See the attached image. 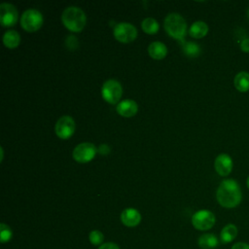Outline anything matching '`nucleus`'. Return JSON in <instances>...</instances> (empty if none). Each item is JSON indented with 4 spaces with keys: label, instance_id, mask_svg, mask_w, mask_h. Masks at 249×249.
I'll list each match as a JSON object with an SVG mask.
<instances>
[{
    "label": "nucleus",
    "instance_id": "obj_16",
    "mask_svg": "<svg viewBox=\"0 0 249 249\" xmlns=\"http://www.w3.org/2000/svg\"><path fill=\"white\" fill-rule=\"evenodd\" d=\"M237 233H238L237 227L233 224H228L222 229L220 232V239L222 243H225V244L230 243L235 239V237L237 236Z\"/></svg>",
    "mask_w": 249,
    "mask_h": 249
},
{
    "label": "nucleus",
    "instance_id": "obj_6",
    "mask_svg": "<svg viewBox=\"0 0 249 249\" xmlns=\"http://www.w3.org/2000/svg\"><path fill=\"white\" fill-rule=\"evenodd\" d=\"M215 215L207 209L198 210L192 217V224L198 231L210 230L215 225Z\"/></svg>",
    "mask_w": 249,
    "mask_h": 249
},
{
    "label": "nucleus",
    "instance_id": "obj_24",
    "mask_svg": "<svg viewBox=\"0 0 249 249\" xmlns=\"http://www.w3.org/2000/svg\"><path fill=\"white\" fill-rule=\"evenodd\" d=\"M79 43L76 39V37L74 36H68L67 39H66V47L69 49V50H75L77 49Z\"/></svg>",
    "mask_w": 249,
    "mask_h": 249
},
{
    "label": "nucleus",
    "instance_id": "obj_15",
    "mask_svg": "<svg viewBox=\"0 0 249 249\" xmlns=\"http://www.w3.org/2000/svg\"><path fill=\"white\" fill-rule=\"evenodd\" d=\"M207 33H208V25L202 20L195 21L189 28L190 36L195 39H200L204 37Z\"/></svg>",
    "mask_w": 249,
    "mask_h": 249
},
{
    "label": "nucleus",
    "instance_id": "obj_27",
    "mask_svg": "<svg viewBox=\"0 0 249 249\" xmlns=\"http://www.w3.org/2000/svg\"><path fill=\"white\" fill-rule=\"evenodd\" d=\"M231 249H249V244L246 242H236L234 243Z\"/></svg>",
    "mask_w": 249,
    "mask_h": 249
},
{
    "label": "nucleus",
    "instance_id": "obj_12",
    "mask_svg": "<svg viewBox=\"0 0 249 249\" xmlns=\"http://www.w3.org/2000/svg\"><path fill=\"white\" fill-rule=\"evenodd\" d=\"M116 111L122 117L131 118L136 115L138 111V105L132 99H124L117 104Z\"/></svg>",
    "mask_w": 249,
    "mask_h": 249
},
{
    "label": "nucleus",
    "instance_id": "obj_21",
    "mask_svg": "<svg viewBox=\"0 0 249 249\" xmlns=\"http://www.w3.org/2000/svg\"><path fill=\"white\" fill-rule=\"evenodd\" d=\"M183 51L186 55L190 57H196L200 53V47L194 42H187L183 47Z\"/></svg>",
    "mask_w": 249,
    "mask_h": 249
},
{
    "label": "nucleus",
    "instance_id": "obj_9",
    "mask_svg": "<svg viewBox=\"0 0 249 249\" xmlns=\"http://www.w3.org/2000/svg\"><path fill=\"white\" fill-rule=\"evenodd\" d=\"M75 129H76L75 121L73 120L72 117L68 115L60 117L54 125L55 134L57 135V137L63 140L70 138L74 134Z\"/></svg>",
    "mask_w": 249,
    "mask_h": 249
},
{
    "label": "nucleus",
    "instance_id": "obj_20",
    "mask_svg": "<svg viewBox=\"0 0 249 249\" xmlns=\"http://www.w3.org/2000/svg\"><path fill=\"white\" fill-rule=\"evenodd\" d=\"M141 27H142V30L147 33V34H150V35H153V34H156L158 33L159 29H160V25H159V22L153 18H146L142 23H141Z\"/></svg>",
    "mask_w": 249,
    "mask_h": 249
},
{
    "label": "nucleus",
    "instance_id": "obj_26",
    "mask_svg": "<svg viewBox=\"0 0 249 249\" xmlns=\"http://www.w3.org/2000/svg\"><path fill=\"white\" fill-rule=\"evenodd\" d=\"M98 249H120V247L114 242H107L101 244Z\"/></svg>",
    "mask_w": 249,
    "mask_h": 249
},
{
    "label": "nucleus",
    "instance_id": "obj_8",
    "mask_svg": "<svg viewBox=\"0 0 249 249\" xmlns=\"http://www.w3.org/2000/svg\"><path fill=\"white\" fill-rule=\"evenodd\" d=\"M114 37L121 43H130L137 37V29L129 22H120L114 28Z\"/></svg>",
    "mask_w": 249,
    "mask_h": 249
},
{
    "label": "nucleus",
    "instance_id": "obj_14",
    "mask_svg": "<svg viewBox=\"0 0 249 249\" xmlns=\"http://www.w3.org/2000/svg\"><path fill=\"white\" fill-rule=\"evenodd\" d=\"M149 55L157 60L164 58L167 54V48L161 42H153L148 47Z\"/></svg>",
    "mask_w": 249,
    "mask_h": 249
},
{
    "label": "nucleus",
    "instance_id": "obj_5",
    "mask_svg": "<svg viewBox=\"0 0 249 249\" xmlns=\"http://www.w3.org/2000/svg\"><path fill=\"white\" fill-rule=\"evenodd\" d=\"M102 98L109 104H118L123 95V88L120 82L114 79L107 80L101 89Z\"/></svg>",
    "mask_w": 249,
    "mask_h": 249
},
{
    "label": "nucleus",
    "instance_id": "obj_29",
    "mask_svg": "<svg viewBox=\"0 0 249 249\" xmlns=\"http://www.w3.org/2000/svg\"><path fill=\"white\" fill-rule=\"evenodd\" d=\"M246 184H247V187H248V189H249V177L247 178V182H246Z\"/></svg>",
    "mask_w": 249,
    "mask_h": 249
},
{
    "label": "nucleus",
    "instance_id": "obj_22",
    "mask_svg": "<svg viewBox=\"0 0 249 249\" xmlns=\"http://www.w3.org/2000/svg\"><path fill=\"white\" fill-rule=\"evenodd\" d=\"M12 236H13V232H12L11 229L9 228V226L2 223L0 225V240H1V242L5 243V242L10 241Z\"/></svg>",
    "mask_w": 249,
    "mask_h": 249
},
{
    "label": "nucleus",
    "instance_id": "obj_7",
    "mask_svg": "<svg viewBox=\"0 0 249 249\" xmlns=\"http://www.w3.org/2000/svg\"><path fill=\"white\" fill-rule=\"evenodd\" d=\"M96 147L89 142H83L78 144L72 153L73 159L80 163H86L90 161L96 154Z\"/></svg>",
    "mask_w": 249,
    "mask_h": 249
},
{
    "label": "nucleus",
    "instance_id": "obj_28",
    "mask_svg": "<svg viewBox=\"0 0 249 249\" xmlns=\"http://www.w3.org/2000/svg\"><path fill=\"white\" fill-rule=\"evenodd\" d=\"M109 151H110V149H109V147H108L106 144H102V145H100L99 150H98V152H99L100 154H102V155H106Z\"/></svg>",
    "mask_w": 249,
    "mask_h": 249
},
{
    "label": "nucleus",
    "instance_id": "obj_1",
    "mask_svg": "<svg viewBox=\"0 0 249 249\" xmlns=\"http://www.w3.org/2000/svg\"><path fill=\"white\" fill-rule=\"evenodd\" d=\"M219 204L225 208L236 207L242 199V193L238 183L233 179L223 180L216 192Z\"/></svg>",
    "mask_w": 249,
    "mask_h": 249
},
{
    "label": "nucleus",
    "instance_id": "obj_10",
    "mask_svg": "<svg viewBox=\"0 0 249 249\" xmlns=\"http://www.w3.org/2000/svg\"><path fill=\"white\" fill-rule=\"evenodd\" d=\"M18 11L13 4L2 3L0 5V23L2 26H14L18 21Z\"/></svg>",
    "mask_w": 249,
    "mask_h": 249
},
{
    "label": "nucleus",
    "instance_id": "obj_19",
    "mask_svg": "<svg viewBox=\"0 0 249 249\" xmlns=\"http://www.w3.org/2000/svg\"><path fill=\"white\" fill-rule=\"evenodd\" d=\"M197 242L202 249H213L219 245V239L213 233H204L200 235Z\"/></svg>",
    "mask_w": 249,
    "mask_h": 249
},
{
    "label": "nucleus",
    "instance_id": "obj_23",
    "mask_svg": "<svg viewBox=\"0 0 249 249\" xmlns=\"http://www.w3.org/2000/svg\"><path fill=\"white\" fill-rule=\"evenodd\" d=\"M89 241L92 245H100L104 239L103 233L99 231H91L89 235Z\"/></svg>",
    "mask_w": 249,
    "mask_h": 249
},
{
    "label": "nucleus",
    "instance_id": "obj_13",
    "mask_svg": "<svg viewBox=\"0 0 249 249\" xmlns=\"http://www.w3.org/2000/svg\"><path fill=\"white\" fill-rule=\"evenodd\" d=\"M121 221L126 227H135L141 222V214L135 208H125L121 214Z\"/></svg>",
    "mask_w": 249,
    "mask_h": 249
},
{
    "label": "nucleus",
    "instance_id": "obj_30",
    "mask_svg": "<svg viewBox=\"0 0 249 249\" xmlns=\"http://www.w3.org/2000/svg\"><path fill=\"white\" fill-rule=\"evenodd\" d=\"M247 16H248V18H249V9H248V12H247Z\"/></svg>",
    "mask_w": 249,
    "mask_h": 249
},
{
    "label": "nucleus",
    "instance_id": "obj_17",
    "mask_svg": "<svg viewBox=\"0 0 249 249\" xmlns=\"http://www.w3.org/2000/svg\"><path fill=\"white\" fill-rule=\"evenodd\" d=\"M234 88L240 91L245 92L249 90V73L246 71H241L237 73L233 80Z\"/></svg>",
    "mask_w": 249,
    "mask_h": 249
},
{
    "label": "nucleus",
    "instance_id": "obj_2",
    "mask_svg": "<svg viewBox=\"0 0 249 249\" xmlns=\"http://www.w3.org/2000/svg\"><path fill=\"white\" fill-rule=\"evenodd\" d=\"M61 21L68 30L79 33L83 31L86 26L87 17L81 8L76 6H70L62 12Z\"/></svg>",
    "mask_w": 249,
    "mask_h": 249
},
{
    "label": "nucleus",
    "instance_id": "obj_11",
    "mask_svg": "<svg viewBox=\"0 0 249 249\" xmlns=\"http://www.w3.org/2000/svg\"><path fill=\"white\" fill-rule=\"evenodd\" d=\"M214 167L220 176H228L232 169V160L228 154H220L215 159Z\"/></svg>",
    "mask_w": 249,
    "mask_h": 249
},
{
    "label": "nucleus",
    "instance_id": "obj_3",
    "mask_svg": "<svg viewBox=\"0 0 249 249\" xmlns=\"http://www.w3.org/2000/svg\"><path fill=\"white\" fill-rule=\"evenodd\" d=\"M166 33L176 40L183 41L187 33V22L182 16L177 13L168 14L163 22Z\"/></svg>",
    "mask_w": 249,
    "mask_h": 249
},
{
    "label": "nucleus",
    "instance_id": "obj_18",
    "mask_svg": "<svg viewBox=\"0 0 249 249\" xmlns=\"http://www.w3.org/2000/svg\"><path fill=\"white\" fill-rule=\"evenodd\" d=\"M20 43V36L16 30H8L3 35V44L8 49H16Z\"/></svg>",
    "mask_w": 249,
    "mask_h": 249
},
{
    "label": "nucleus",
    "instance_id": "obj_25",
    "mask_svg": "<svg viewBox=\"0 0 249 249\" xmlns=\"http://www.w3.org/2000/svg\"><path fill=\"white\" fill-rule=\"evenodd\" d=\"M240 49L244 53H249V38H245L240 42Z\"/></svg>",
    "mask_w": 249,
    "mask_h": 249
},
{
    "label": "nucleus",
    "instance_id": "obj_4",
    "mask_svg": "<svg viewBox=\"0 0 249 249\" xmlns=\"http://www.w3.org/2000/svg\"><path fill=\"white\" fill-rule=\"evenodd\" d=\"M42 14L35 9H28L23 12L20 18V26L27 32H35L43 25Z\"/></svg>",
    "mask_w": 249,
    "mask_h": 249
}]
</instances>
